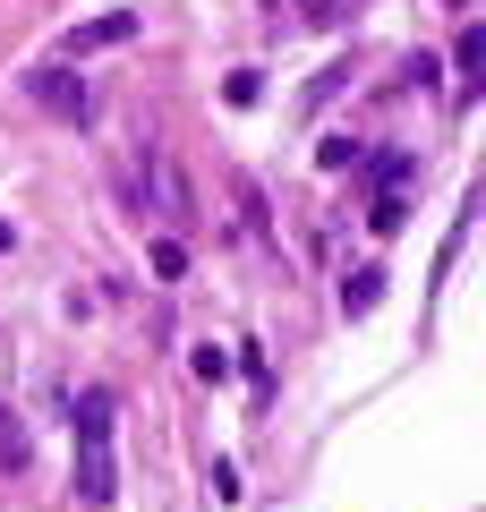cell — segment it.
I'll return each mask as SVG.
<instances>
[{
  "instance_id": "obj_10",
  "label": "cell",
  "mask_w": 486,
  "mask_h": 512,
  "mask_svg": "<svg viewBox=\"0 0 486 512\" xmlns=\"http://www.w3.org/2000/svg\"><path fill=\"white\" fill-rule=\"evenodd\" d=\"M401 222H410V197H401V188H376V205H367V231H376V239H393Z\"/></svg>"
},
{
  "instance_id": "obj_4",
  "label": "cell",
  "mask_w": 486,
  "mask_h": 512,
  "mask_svg": "<svg viewBox=\"0 0 486 512\" xmlns=\"http://www.w3.org/2000/svg\"><path fill=\"white\" fill-rule=\"evenodd\" d=\"M137 35H145V18H137V9H103V18H86V26H69V35H60V60L120 52V43H137Z\"/></svg>"
},
{
  "instance_id": "obj_18",
  "label": "cell",
  "mask_w": 486,
  "mask_h": 512,
  "mask_svg": "<svg viewBox=\"0 0 486 512\" xmlns=\"http://www.w3.org/2000/svg\"><path fill=\"white\" fill-rule=\"evenodd\" d=\"M342 86H350V69H342V60H333V69H324L316 86H307V103H333V94H342Z\"/></svg>"
},
{
  "instance_id": "obj_15",
  "label": "cell",
  "mask_w": 486,
  "mask_h": 512,
  "mask_svg": "<svg viewBox=\"0 0 486 512\" xmlns=\"http://www.w3.org/2000/svg\"><path fill=\"white\" fill-rule=\"evenodd\" d=\"M435 77H444V69H435V52H410V60H401V86H393V94H410V86H435Z\"/></svg>"
},
{
  "instance_id": "obj_21",
  "label": "cell",
  "mask_w": 486,
  "mask_h": 512,
  "mask_svg": "<svg viewBox=\"0 0 486 512\" xmlns=\"http://www.w3.org/2000/svg\"><path fill=\"white\" fill-rule=\"evenodd\" d=\"M452 9H461V0H452Z\"/></svg>"
},
{
  "instance_id": "obj_1",
  "label": "cell",
  "mask_w": 486,
  "mask_h": 512,
  "mask_svg": "<svg viewBox=\"0 0 486 512\" xmlns=\"http://www.w3.org/2000/svg\"><path fill=\"white\" fill-rule=\"evenodd\" d=\"M69 436H77V504L86 512H111L120 504V461H111V419H120V402H111V384H86V393H69Z\"/></svg>"
},
{
  "instance_id": "obj_16",
  "label": "cell",
  "mask_w": 486,
  "mask_h": 512,
  "mask_svg": "<svg viewBox=\"0 0 486 512\" xmlns=\"http://www.w3.org/2000/svg\"><path fill=\"white\" fill-rule=\"evenodd\" d=\"M214 504H239V461L214 453Z\"/></svg>"
},
{
  "instance_id": "obj_13",
  "label": "cell",
  "mask_w": 486,
  "mask_h": 512,
  "mask_svg": "<svg viewBox=\"0 0 486 512\" xmlns=\"http://www.w3.org/2000/svg\"><path fill=\"white\" fill-rule=\"evenodd\" d=\"M188 367H197V384H231V350H222V342H197Z\"/></svg>"
},
{
  "instance_id": "obj_17",
  "label": "cell",
  "mask_w": 486,
  "mask_h": 512,
  "mask_svg": "<svg viewBox=\"0 0 486 512\" xmlns=\"http://www.w3.org/2000/svg\"><path fill=\"white\" fill-rule=\"evenodd\" d=\"M290 9H299L307 26H342V9H350V0H290Z\"/></svg>"
},
{
  "instance_id": "obj_2",
  "label": "cell",
  "mask_w": 486,
  "mask_h": 512,
  "mask_svg": "<svg viewBox=\"0 0 486 512\" xmlns=\"http://www.w3.org/2000/svg\"><path fill=\"white\" fill-rule=\"evenodd\" d=\"M18 86H26V103H35V111H52V120H69V128H86V120H94L86 60H43V69H26Z\"/></svg>"
},
{
  "instance_id": "obj_5",
  "label": "cell",
  "mask_w": 486,
  "mask_h": 512,
  "mask_svg": "<svg viewBox=\"0 0 486 512\" xmlns=\"http://www.w3.org/2000/svg\"><path fill=\"white\" fill-rule=\"evenodd\" d=\"M231 205H239V231H248L256 248H273V205H265V188H256L248 171H239V180H231Z\"/></svg>"
},
{
  "instance_id": "obj_3",
  "label": "cell",
  "mask_w": 486,
  "mask_h": 512,
  "mask_svg": "<svg viewBox=\"0 0 486 512\" xmlns=\"http://www.w3.org/2000/svg\"><path fill=\"white\" fill-rule=\"evenodd\" d=\"M145 197H154V214H162V222H197V188H188L180 154L145 146Z\"/></svg>"
},
{
  "instance_id": "obj_11",
  "label": "cell",
  "mask_w": 486,
  "mask_h": 512,
  "mask_svg": "<svg viewBox=\"0 0 486 512\" xmlns=\"http://www.w3.org/2000/svg\"><path fill=\"white\" fill-rule=\"evenodd\" d=\"M359 163H367L359 137H324V146H316V171H359Z\"/></svg>"
},
{
  "instance_id": "obj_19",
  "label": "cell",
  "mask_w": 486,
  "mask_h": 512,
  "mask_svg": "<svg viewBox=\"0 0 486 512\" xmlns=\"http://www.w3.org/2000/svg\"><path fill=\"white\" fill-rule=\"evenodd\" d=\"M9 248H18V222H0V256H9Z\"/></svg>"
},
{
  "instance_id": "obj_8",
  "label": "cell",
  "mask_w": 486,
  "mask_h": 512,
  "mask_svg": "<svg viewBox=\"0 0 486 512\" xmlns=\"http://www.w3.org/2000/svg\"><path fill=\"white\" fill-rule=\"evenodd\" d=\"M26 461H35V436H26V419H18V410H0V470L18 478Z\"/></svg>"
},
{
  "instance_id": "obj_7",
  "label": "cell",
  "mask_w": 486,
  "mask_h": 512,
  "mask_svg": "<svg viewBox=\"0 0 486 512\" xmlns=\"http://www.w3.org/2000/svg\"><path fill=\"white\" fill-rule=\"evenodd\" d=\"M367 180H376V188H401V197H410V180H418V154H410V146H376Z\"/></svg>"
},
{
  "instance_id": "obj_6",
  "label": "cell",
  "mask_w": 486,
  "mask_h": 512,
  "mask_svg": "<svg viewBox=\"0 0 486 512\" xmlns=\"http://www.w3.org/2000/svg\"><path fill=\"white\" fill-rule=\"evenodd\" d=\"M452 77H461L452 94L469 103V94H478V77H486V26H461V43H452Z\"/></svg>"
},
{
  "instance_id": "obj_20",
  "label": "cell",
  "mask_w": 486,
  "mask_h": 512,
  "mask_svg": "<svg viewBox=\"0 0 486 512\" xmlns=\"http://www.w3.org/2000/svg\"><path fill=\"white\" fill-rule=\"evenodd\" d=\"M265 9H273V26H282V9H290V0H265Z\"/></svg>"
},
{
  "instance_id": "obj_12",
  "label": "cell",
  "mask_w": 486,
  "mask_h": 512,
  "mask_svg": "<svg viewBox=\"0 0 486 512\" xmlns=\"http://www.w3.org/2000/svg\"><path fill=\"white\" fill-rule=\"evenodd\" d=\"M256 94H265V69H231L222 77V103L231 111H256Z\"/></svg>"
},
{
  "instance_id": "obj_14",
  "label": "cell",
  "mask_w": 486,
  "mask_h": 512,
  "mask_svg": "<svg viewBox=\"0 0 486 512\" xmlns=\"http://www.w3.org/2000/svg\"><path fill=\"white\" fill-rule=\"evenodd\" d=\"M145 256H154V274H162V282H180V274H188V248H180V231H171V239H154Z\"/></svg>"
},
{
  "instance_id": "obj_9",
  "label": "cell",
  "mask_w": 486,
  "mask_h": 512,
  "mask_svg": "<svg viewBox=\"0 0 486 512\" xmlns=\"http://www.w3.org/2000/svg\"><path fill=\"white\" fill-rule=\"evenodd\" d=\"M376 299H384V274H376V265L342 274V316H376Z\"/></svg>"
}]
</instances>
